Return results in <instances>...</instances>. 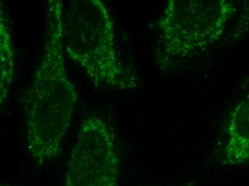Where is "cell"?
Here are the masks:
<instances>
[{
    "mask_svg": "<svg viewBox=\"0 0 249 186\" xmlns=\"http://www.w3.org/2000/svg\"><path fill=\"white\" fill-rule=\"evenodd\" d=\"M63 16L62 1H48L43 55L26 98V141L37 165L53 161L60 155L77 101L65 67Z\"/></svg>",
    "mask_w": 249,
    "mask_h": 186,
    "instance_id": "cell-1",
    "label": "cell"
},
{
    "mask_svg": "<svg viewBox=\"0 0 249 186\" xmlns=\"http://www.w3.org/2000/svg\"><path fill=\"white\" fill-rule=\"evenodd\" d=\"M65 54L97 88L130 87L117 53L114 23L101 0H75L64 9Z\"/></svg>",
    "mask_w": 249,
    "mask_h": 186,
    "instance_id": "cell-2",
    "label": "cell"
},
{
    "mask_svg": "<svg viewBox=\"0 0 249 186\" xmlns=\"http://www.w3.org/2000/svg\"><path fill=\"white\" fill-rule=\"evenodd\" d=\"M236 10L229 0L167 1L158 23L159 66H169L218 42Z\"/></svg>",
    "mask_w": 249,
    "mask_h": 186,
    "instance_id": "cell-3",
    "label": "cell"
},
{
    "mask_svg": "<svg viewBox=\"0 0 249 186\" xmlns=\"http://www.w3.org/2000/svg\"><path fill=\"white\" fill-rule=\"evenodd\" d=\"M119 151L107 120L92 114L82 122L71 150L65 186H118Z\"/></svg>",
    "mask_w": 249,
    "mask_h": 186,
    "instance_id": "cell-4",
    "label": "cell"
},
{
    "mask_svg": "<svg viewBox=\"0 0 249 186\" xmlns=\"http://www.w3.org/2000/svg\"><path fill=\"white\" fill-rule=\"evenodd\" d=\"M223 163L230 166L249 163V93L229 116Z\"/></svg>",
    "mask_w": 249,
    "mask_h": 186,
    "instance_id": "cell-5",
    "label": "cell"
},
{
    "mask_svg": "<svg viewBox=\"0 0 249 186\" xmlns=\"http://www.w3.org/2000/svg\"><path fill=\"white\" fill-rule=\"evenodd\" d=\"M0 102H4L13 84L15 59L8 24L1 10L0 17Z\"/></svg>",
    "mask_w": 249,
    "mask_h": 186,
    "instance_id": "cell-6",
    "label": "cell"
},
{
    "mask_svg": "<svg viewBox=\"0 0 249 186\" xmlns=\"http://www.w3.org/2000/svg\"><path fill=\"white\" fill-rule=\"evenodd\" d=\"M191 185H192V184H189V185H188V186H191Z\"/></svg>",
    "mask_w": 249,
    "mask_h": 186,
    "instance_id": "cell-7",
    "label": "cell"
}]
</instances>
